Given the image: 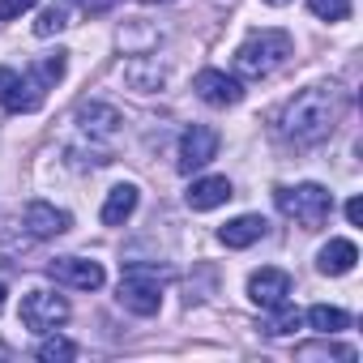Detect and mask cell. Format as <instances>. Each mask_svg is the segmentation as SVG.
<instances>
[{"label":"cell","mask_w":363,"mask_h":363,"mask_svg":"<svg viewBox=\"0 0 363 363\" xmlns=\"http://www.w3.org/2000/svg\"><path fill=\"white\" fill-rule=\"evenodd\" d=\"M231 197H235V189H231L227 175H201V179H193V189L184 193L189 210H197V214H210V210L227 206Z\"/></svg>","instance_id":"12"},{"label":"cell","mask_w":363,"mask_h":363,"mask_svg":"<svg viewBox=\"0 0 363 363\" xmlns=\"http://www.w3.org/2000/svg\"><path fill=\"white\" fill-rule=\"evenodd\" d=\"M342 111H346V90L337 86V82H316V86H308V90H299L286 107H282V137L286 141H295V145H316V141H325L333 128H337V120H342Z\"/></svg>","instance_id":"1"},{"label":"cell","mask_w":363,"mask_h":363,"mask_svg":"<svg viewBox=\"0 0 363 363\" xmlns=\"http://www.w3.org/2000/svg\"><path fill=\"white\" fill-rule=\"evenodd\" d=\"M162 278L154 265H128L120 274V303L133 312V316H154L162 308Z\"/></svg>","instance_id":"4"},{"label":"cell","mask_w":363,"mask_h":363,"mask_svg":"<svg viewBox=\"0 0 363 363\" xmlns=\"http://www.w3.org/2000/svg\"><path fill=\"white\" fill-rule=\"evenodd\" d=\"M265 218L261 214H240V218H231L227 227H218V240L227 244V248H252L261 235H265Z\"/></svg>","instance_id":"16"},{"label":"cell","mask_w":363,"mask_h":363,"mask_svg":"<svg viewBox=\"0 0 363 363\" xmlns=\"http://www.w3.org/2000/svg\"><path fill=\"white\" fill-rule=\"evenodd\" d=\"M77 128H82L90 141H116L120 128H124V116H120L111 103H82V107H77Z\"/></svg>","instance_id":"11"},{"label":"cell","mask_w":363,"mask_h":363,"mask_svg":"<svg viewBox=\"0 0 363 363\" xmlns=\"http://www.w3.org/2000/svg\"><path fill=\"white\" fill-rule=\"evenodd\" d=\"M346 218H350V227H359V223H363V201H359V197H350V201H346Z\"/></svg>","instance_id":"26"},{"label":"cell","mask_w":363,"mask_h":363,"mask_svg":"<svg viewBox=\"0 0 363 363\" xmlns=\"http://www.w3.org/2000/svg\"><path fill=\"white\" fill-rule=\"evenodd\" d=\"M303 325L316 329V333H329V337H333V333H342V329L350 325V316H346L342 308H333V303H316V308L303 312Z\"/></svg>","instance_id":"18"},{"label":"cell","mask_w":363,"mask_h":363,"mask_svg":"<svg viewBox=\"0 0 363 363\" xmlns=\"http://www.w3.org/2000/svg\"><path fill=\"white\" fill-rule=\"evenodd\" d=\"M69 320V299L56 291H30L22 299V325L30 333H56Z\"/></svg>","instance_id":"6"},{"label":"cell","mask_w":363,"mask_h":363,"mask_svg":"<svg viewBox=\"0 0 363 363\" xmlns=\"http://www.w3.org/2000/svg\"><path fill=\"white\" fill-rule=\"evenodd\" d=\"M354 265H359L354 240H329V244L316 252V269H320L325 278H342V274H350Z\"/></svg>","instance_id":"14"},{"label":"cell","mask_w":363,"mask_h":363,"mask_svg":"<svg viewBox=\"0 0 363 363\" xmlns=\"http://www.w3.org/2000/svg\"><path fill=\"white\" fill-rule=\"evenodd\" d=\"M145 5H167V0H145Z\"/></svg>","instance_id":"29"},{"label":"cell","mask_w":363,"mask_h":363,"mask_svg":"<svg viewBox=\"0 0 363 363\" xmlns=\"http://www.w3.org/2000/svg\"><path fill=\"white\" fill-rule=\"evenodd\" d=\"M291 291H295V282H291V274L286 269H274V265H265V269H252V278H248V299L257 303V308H278V303H286L291 299Z\"/></svg>","instance_id":"10"},{"label":"cell","mask_w":363,"mask_h":363,"mask_svg":"<svg viewBox=\"0 0 363 363\" xmlns=\"http://www.w3.org/2000/svg\"><path fill=\"white\" fill-rule=\"evenodd\" d=\"M137 201H141V193H137V184H116L111 193H107V201H103V227H124L133 214H137Z\"/></svg>","instance_id":"15"},{"label":"cell","mask_w":363,"mask_h":363,"mask_svg":"<svg viewBox=\"0 0 363 363\" xmlns=\"http://www.w3.org/2000/svg\"><path fill=\"white\" fill-rule=\"evenodd\" d=\"M261 5H269V9H286V5H295V0H261Z\"/></svg>","instance_id":"27"},{"label":"cell","mask_w":363,"mask_h":363,"mask_svg":"<svg viewBox=\"0 0 363 363\" xmlns=\"http://www.w3.org/2000/svg\"><path fill=\"white\" fill-rule=\"evenodd\" d=\"M35 354H39L43 363H69V359H77V346H73L69 337H43Z\"/></svg>","instance_id":"21"},{"label":"cell","mask_w":363,"mask_h":363,"mask_svg":"<svg viewBox=\"0 0 363 363\" xmlns=\"http://www.w3.org/2000/svg\"><path fill=\"white\" fill-rule=\"evenodd\" d=\"M193 90H197V99L210 103V107H235V103L244 99V82H240L235 73H223V69H201V73L193 77Z\"/></svg>","instance_id":"8"},{"label":"cell","mask_w":363,"mask_h":363,"mask_svg":"<svg viewBox=\"0 0 363 363\" xmlns=\"http://www.w3.org/2000/svg\"><path fill=\"white\" fill-rule=\"evenodd\" d=\"M43 82L35 77V73H18V69H9V65H0V107L5 111H39V103H43Z\"/></svg>","instance_id":"5"},{"label":"cell","mask_w":363,"mask_h":363,"mask_svg":"<svg viewBox=\"0 0 363 363\" xmlns=\"http://www.w3.org/2000/svg\"><path fill=\"white\" fill-rule=\"evenodd\" d=\"M124 77H128V82H133V90H141V94H154V90L167 82L162 65H158V60H150V56H137V60H128Z\"/></svg>","instance_id":"17"},{"label":"cell","mask_w":363,"mask_h":363,"mask_svg":"<svg viewBox=\"0 0 363 363\" xmlns=\"http://www.w3.org/2000/svg\"><path fill=\"white\" fill-rule=\"evenodd\" d=\"M48 274H52L60 286H69V291H99V286L107 282L103 265H99V261H86V257H56V261L48 265Z\"/></svg>","instance_id":"9"},{"label":"cell","mask_w":363,"mask_h":363,"mask_svg":"<svg viewBox=\"0 0 363 363\" xmlns=\"http://www.w3.org/2000/svg\"><path fill=\"white\" fill-rule=\"evenodd\" d=\"M214 158H218V133L210 124H189L184 137H179V171L193 175Z\"/></svg>","instance_id":"7"},{"label":"cell","mask_w":363,"mask_h":363,"mask_svg":"<svg viewBox=\"0 0 363 363\" xmlns=\"http://www.w3.org/2000/svg\"><path fill=\"white\" fill-rule=\"evenodd\" d=\"M303 325V312L299 308H291V299L286 303H278V308H269V320H265V333L269 337H286V333H295Z\"/></svg>","instance_id":"20"},{"label":"cell","mask_w":363,"mask_h":363,"mask_svg":"<svg viewBox=\"0 0 363 363\" xmlns=\"http://www.w3.org/2000/svg\"><path fill=\"white\" fill-rule=\"evenodd\" d=\"M30 9H35V0H0V22H18Z\"/></svg>","instance_id":"25"},{"label":"cell","mask_w":363,"mask_h":363,"mask_svg":"<svg viewBox=\"0 0 363 363\" xmlns=\"http://www.w3.org/2000/svg\"><path fill=\"white\" fill-rule=\"evenodd\" d=\"M65 65H69V60H65V52H56V56H43V60H39L30 73H35L43 86H56V82L65 77Z\"/></svg>","instance_id":"24"},{"label":"cell","mask_w":363,"mask_h":363,"mask_svg":"<svg viewBox=\"0 0 363 363\" xmlns=\"http://www.w3.org/2000/svg\"><path fill=\"white\" fill-rule=\"evenodd\" d=\"M5 295H9V291H5V282H0V312H5Z\"/></svg>","instance_id":"28"},{"label":"cell","mask_w":363,"mask_h":363,"mask_svg":"<svg viewBox=\"0 0 363 363\" xmlns=\"http://www.w3.org/2000/svg\"><path fill=\"white\" fill-rule=\"evenodd\" d=\"M274 201H278V210H282L291 223H299L303 231H320V227L329 223V214H333V193L320 189V184H282V189L274 193Z\"/></svg>","instance_id":"3"},{"label":"cell","mask_w":363,"mask_h":363,"mask_svg":"<svg viewBox=\"0 0 363 363\" xmlns=\"http://www.w3.org/2000/svg\"><path fill=\"white\" fill-rule=\"evenodd\" d=\"M295 359H337V363H354V346L329 342V333H320V342H308L295 350Z\"/></svg>","instance_id":"19"},{"label":"cell","mask_w":363,"mask_h":363,"mask_svg":"<svg viewBox=\"0 0 363 363\" xmlns=\"http://www.w3.org/2000/svg\"><path fill=\"white\" fill-rule=\"evenodd\" d=\"M69 214L65 210H56V206H48V201H30L26 206V214H22V227L35 235V240H56V235H65L69 231Z\"/></svg>","instance_id":"13"},{"label":"cell","mask_w":363,"mask_h":363,"mask_svg":"<svg viewBox=\"0 0 363 363\" xmlns=\"http://www.w3.org/2000/svg\"><path fill=\"white\" fill-rule=\"evenodd\" d=\"M291 52H295V43H291L286 30H257V35H248V39L235 48L231 65H235V77H244V82H261V77L278 73V69L286 65Z\"/></svg>","instance_id":"2"},{"label":"cell","mask_w":363,"mask_h":363,"mask_svg":"<svg viewBox=\"0 0 363 363\" xmlns=\"http://www.w3.org/2000/svg\"><path fill=\"white\" fill-rule=\"evenodd\" d=\"M308 9L320 22H346L350 18V0H308Z\"/></svg>","instance_id":"22"},{"label":"cell","mask_w":363,"mask_h":363,"mask_svg":"<svg viewBox=\"0 0 363 363\" xmlns=\"http://www.w3.org/2000/svg\"><path fill=\"white\" fill-rule=\"evenodd\" d=\"M65 26H69V13H65V9H43V13L35 18V35H39V39H52V35H60Z\"/></svg>","instance_id":"23"}]
</instances>
